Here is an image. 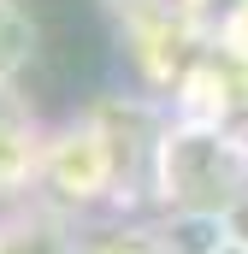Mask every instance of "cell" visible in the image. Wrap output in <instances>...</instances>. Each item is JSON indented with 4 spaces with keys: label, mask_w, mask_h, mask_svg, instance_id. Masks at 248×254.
Instances as JSON below:
<instances>
[{
    "label": "cell",
    "mask_w": 248,
    "mask_h": 254,
    "mask_svg": "<svg viewBox=\"0 0 248 254\" xmlns=\"http://www.w3.org/2000/svg\"><path fill=\"white\" fill-rule=\"evenodd\" d=\"M160 184H166V201H178V213H219V219H231L248 201V166L225 136L178 130L160 148Z\"/></svg>",
    "instance_id": "cell-1"
},
{
    "label": "cell",
    "mask_w": 248,
    "mask_h": 254,
    "mask_svg": "<svg viewBox=\"0 0 248 254\" xmlns=\"http://www.w3.org/2000/svg\"><path fill=\"white\" fill-rule=\"evenodd\" d=\"M30 48H36V30H30V18H24L12 0H0V83H6L18 65L30 60Z\"/></svg>",
    "instance_id": "cell-2"
},
{
    "label": "cell",
    "mask_w": 248,
    "mask_h": 254,
    "mask_svg": "<svg viewBox=\"0 0 248 254\" xmlns=\"http://www.w3.org/2000/svg\"><path fill=\"white\" fill-rule=\"evenodd\" d=\"M107 254H166V249H154V243H136V237H124V243H113Z\"/></svg>",
    "instance_id": "cell-3"
},
{
    "label": "cell",
    "mask_w": 248,
    "mask_h": 254,
    "mask_svg": "<svg viewBox=\"0 0 248 254\" xmlns=\"http://www.w3.org/2000/svg\"><path fill=\"white\" fill-rule=\"evenodd\" d=\"M231 237H237V243H243V249H248V201H243V207H237V213H231Z\"/></svg>",
    "instance_id": "cell-4"
},
{
    "label": "cell",
    "mask_w": 248,
    "mask_h": 254,
    "mask_svg": "<svg viewBox=\"0 0 248 254\" xmlns=\"http://www.w3.org/2000/svg\"><path fill=\"white\" fill-rule=\"evenodd\" d=\"M219 254H248V249H243V243H237V237H231V243H225V249H219Z\"/></svg>",
    "instance_id": "cell-5"
}]
</instances>
